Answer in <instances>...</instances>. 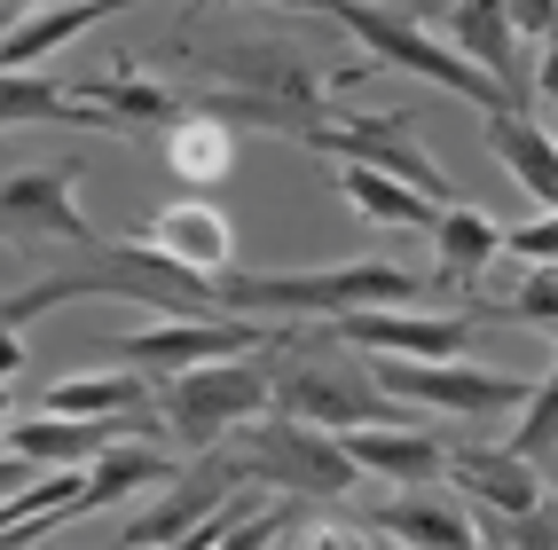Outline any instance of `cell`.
Segmentation results:
<instances>
[{
	"label": "cell",
	"mask_w": 558,
	"mask_h": 550,
	"mask_svg": "<svg viewBox=\"0 0 558 550\" xmlns=\"http://www.w3.org/2000/svg\"><path fill=\"white\" fill-rule=\"evenodd\" d=\"M339 197L369 220V229H425V220H433L425 190H409V181H393L378 166H354V158H339Z\"/></svg>",
	"instance_id": "7402d4cb"
},
{
	"label": "cell",
	"mask_w": 558,
	"mask_h": 550,
	"mask_svg": "<svg viewBox=\"0 0 558 550\" xmlns=\"http://www.w3.org/2000/svg\"><path fill=\"white\" fill-rule=\"evenodd\" d=\"M259 410H268V370L244 362V354L190 362V370H173V378L158 386V417H166V432H173L190 456H213L220 440H229L236 425H252Z\"/></svg>",
	"instance_id": "277c9868"
},
{
	"label": "cell",
	"mask_w": 558,
	"mask_h": 550,
	"mask_svg": "<svg viewBox=\"0 0 558 550\" xmlns=\"http://www.w3.org/2000/svg\"><path fill=\"white\" fill-rule=\"evenodd\" d=\"M80 181L87 166L80 158H48L16 181H0V236H32V244H71L87 252L95 244V220L80 212Z\"/></svg>",
	"instance_id": "9c48e42d"
},
{
	"label": "cell",
	"mask_w": 558,
	"mask_h": 550,
	"mask_svg": "<svg viewBox=\"0 0 558 550\" xmlns=\"http://www.w3.org/2000/svg\"><path fill=\"white\" fill-rule=\"evenodd\" d=\"M291 9H307V16H330L339 32H354V40L378 56V63H393V71H409V80H425V87H449V95H464V102H480V110H519L488 71H472L449 40H433L425 24H409L401 9H378V0H291Z\"/></svg>",
	"instance_id": "7a4b0ae2"
},
{
	"label": "cell",
	"mask_w": 558,
	"mask_h": 550,
	"mask_svg": "<svg viewBox=\"0 0 558 550\" xmlns=\"http://www.w3.org/2000/svg\"><path fill=\"white\" fill-rule=\"evenodd\" d=\"M24 9H32V0H0V32H9V24H16Z\"/></svg>",
	"instance_id": "83f0119b"
},
{
	"label": "cell",
	"mask_w": 558,
	"mask_h": 550,
	"mask_svg": "<svg viewBox=\"0 0 558 550\" xmlns=\"http://www.w3.org/2000/svg\"><path fill=\"white\" fill-rule=\"evenodd\" d=\"M244 480H268L283 496H315V503H347L362 472H354L339 432H323L307 417H283V410H259L252 449H244Z\"/></svg>",
	"instance_id": "8992f818"
},
{
	"label": "cell",
	"mask_w": 558,
	"mask_h": 550,
	"mask_svg": "<svg viewBox=\"0 0 558 550\" xmlns=\"http://www.w3.org/2000/svg\"><path fill=\"white\" fill-rule=\"evenodd\" d=\"M300 142H307V150H330V158H354V166H378V173L409 181V190H425L433 205L457 197L449 173H440L433 150L417 142V126H409V110H347V119H307Z\"/></svg>",
	"instance_id": "ba28073f"
},
{
	"label": "cell",
	"mask_w": 558,
	"mask_h": 550,
	"mask_svg": "<svg viewBox=\"0 0 558 550\" xmlns=\"http://www.w3.org/2000/svg\"><path fill=\"white\" fill-rule=\"evenodd\" d=\"M102 440H119L110 417H63V410H40V417H9L0 425V449H16L24 464H87Z\"/></svg>",
	"instance_id": "e0dca14e"
},
{
	"label": "cell",
	"mask_w": 558,
	"mask_h": 550,
	"mask_svg": "<svg viewBox=\"0 0 558 550\" xmlns=\"http://www.w3.org/2000/svg\"><path fill=\"white\" fill-rule=\"evenodd\" d=\"M142 244H150L158 260L190 268V276L236 268V229H229V212L205 205V197H173V205H158V212H150V229H142Z\"/></svg>",
	"instance_id": "7c38bea8"
},
{
	"label": "cell",
	"mask_w": 558,
	"mask_h": 550,
	"mask_svg": "<svg viewBox=\"0 0 558 550\" xmlns=\"http://www.w3.org/2000/svg\"><path fill=\"white\" fill-rule=\"evenodd\" d=\"M9 417H16V410H9V386H0V425H9Z\"/></svg>",
	"instance_id": "f1b7e54d"
},
{
	"label": "cell",
	"mask_w": 558,
	"mask_h": 550,
	"mask_svg": "<svg viewBox=\"0 0 558 550\" xmlns=\"http://www.w3.org/2000/svg\"><path fill=\"white\" fill-rule=\"evenodd\" d=\"M433 9H449V0H433Z\"/></svg>",
	"instance_id": "f546056e"
},
{
	"label": "cell",
	"mask_w": 558,
	"mask_h": 550,
	"mask_svg": "<svg viewBox=\"0 0 558 550\" xmlns=\"http://www.w3.org/2000/svg\"><path fill=\"white\" fill-rule=\"evenodd\" d=\"M369 378H378V393L401 401V410H433V417H464V425L511 417L519 393H527V378L488 370V362H464V354H440V362H417V354H369Z\"/></svg>",
	"instance_id": "5b68a950"
},
{
	"label": "cell",
	"mask_w": 558,
	"mask_h": 550,
	"mask_svg": "<svg viewBox=\"0 0 558 550\" xmlns=\"http://www.w3.org/2000/svg\"><path fill=\"white\" fill-rule=\"evenodd\" d=\"M425 236H433V252H440L433 291H480V276H488L496 244H504V220H488V212L464 205V197H440L433 220H425Z\"/></svg>",
	"instance_id": "4fadbf2b"
},
{
	"label": "cell",
	"mask_w": 558,
	"mask_h": 550,
	"mask_svg": "<svg viewBox=\"0 0 558 550\" xmlns=\"http://www.w3.org/2000/svg\"><path fill=\"white\" fill-rule=\"evenodd\" d=\"M32 472H40V464H24L16 449H0V496H9V488H24V480H32Z\"/></svg>",
	"instance_id": "4316f807"
},
{
	"label": "cell",
	"mask_w": 558,
	"mask_h": 550,
	"mask_svg": "<svg viewBox=\"0 0 558 550\" xmlns=\"http://www.w3.org/2000/svg\"><path fill=\"white\" fill-rule=\"evenodd\" d=\"M134 0H56V9H24L9 32H0V71H24V63H40L56 48H71L80 32L110 24V16H126Z\"/></svg>",
	"instance_id": "9a60e30c"
},
{
	"label": "cell",
	"mask_w": 558,
	"mask_h": 550,
	"mask_svg": "<svg viewBox=\"0 0 558 550\" xmlns=\"http://www.w3.org/2000/svg\"><path fill=\"white\" fill-rule=\"evenodd\" d=\"M283 370L268 378V410L283 417H307L323 432H347V425H393L401 417V401L378 393V378L362 370L354 354H330L323 346V330L315 339H283Z\"/></svg>",
	"instance_id": "3957f363"
},
{
	"label": "cell",
	"mask_w": 558,
	"mask_h": 550,
	"mask_svg": "<svg viewBox=\"0 0 558 550\" xmlns=\"http://www.w3.org/2000/svg\"><path fill=\"white\" fill-rule=\"evenodd\" d=\"M71 95H80V102H95L110 134H134V126H166V119H173V87L142 80V71H102V80L71 87Z\"/></svg>",
	"instance_id": "603a6c76"
},
{
	"label": "cell",
	"mask_w": 558,
	"mask_h": 550,
	"mask_svg": "<svg viewBox=\"0 0 558 550\" xmlns=\"http://www.w3.org/2000/svg\"><path fill=\"white\" fill-rule=\"evenodd\" d=\"M9 126H95V134H110L95 102H80L71 87L40 80L32 63L24 71H0V134H9Z\"/></svg>",
	"instance_id": "44dd1931"
},
{
	"label": "cell",
	"mask_w": 558,
	"mask_h": 550,
	"mask_svg": "<svg viewBox=\"0 0 558 550\" xmlns=\"http://www.w3.org/2000/svg\"><path fill=\"white\" fill-rule=\"evenodd\" d=\"M347 456L354 472H378V480H401V488H425L440 480V456H449V440H440L433 425H347Z\"/></svg>",
	"instance_id": "5bb4252c"
},
{
	"label": "cell",
	"mask_w": 558,
	"mask_h": 550,
	"mask_svg": "<svg viewBox=\"0 0 558 550\" xmlns=\"http://www.w3.org/2000/svg\"><path fill=\"white\" fill-rule=\"evenodd\" d=\"M236 480H244V464H229V472H197V480H173V472H166V480H158L166 496H158L150 511H134V520H126V542H190V527H197Z\"/></svg>",
	"instance_id": "d6986e66"
},
{
	"label": "cell",
	"mask_w": 558,
	"mask_h": 550,
	"mask_svg": "<svg viewBox=\"0 0 558 550\" xmlns=\"http://www.w3.org/2000/svg\"><path fill=\"white\" fill-rule=\"evenodd\" d=\"M496 260H558V220L543 212V220H527V229H504Z\"/></svg>",
	"instance_id": "484cf974"
},
{
	"label": "cell",
	"mask_w": 558,
	"mask_h": 550,
	"mask_svg": "<svg viewBox=\"0 0 558 550\" xmlns=\"http://www.w3.org/2000/svg\"><path fill=\"white\" fill-rule=\"evenodd\" d=\"M488 150H496V166H504L543 212L558 205V150H550V134H543L535 110H488Z\"/></svg>",
	"instance_id": "ac0fdd59"
},
{
	"label": "cell",
	"mask_w": 558,
	"mask_h": 550,
	"mask_svg": "<svg viewBox=\"0 0 558 550\" xmlns=\"http://www.w3.org/2000/svg\"><path fill=\"white\" fill-rule=\"evenodd\" d=\"M504 449L519 464L550 472V456H558V378H527V393H519V425H511Z\"/></svg>",
	"instance_id": "cb8c5ba5"
},
{
	"label": "cell",
	"mask_w": 558,
	"mask_h": 550,
	"mask_svg": "<svg viewBox=\"0 0 558 550\" xmlns=\"http://www.w3.org/2000/svg\"><path fill=\"white\" fill-rule=\"evenodd\" d=\"M283 9H291V0H283Z\"/></svg>",
	"instance_id": "4dcf8cb0"
},
{
	"label": "cell",
	"mask_w": 558,
	"mask_h": 550,
	"mask_svg": "<svg viewBox=\"0 0 558 550\" xmlns=\"http://www.w3.org/2000/svg\"><path fill=\"white\" fill-rule=\"evenodd\" d=\"M369 535L425 542V550H464V542H480V535H472V511H464L457 496H440V480L401 488L393 503H378V511H369Z\"/></svg>",
	"instance_id": "2e32d148"
},
{
	"label": "cell",
	"mask_w": 558,
	"mask_h": 550,
	"mask_svg": "<svg viewBox=\"0 0 558 550\" xmlns=\"http://www.w3.org/2000/svg\"><path fill=\"white\" fill-rule=\"evenodd\" d=\"M440 480H457V496L480 503L472 535H480V527H504V520H519V511H535V503L550 496V472L519 464L504 440H496V449H488V440H449V456H440Z\"/></svg>",
	"instance_id": "8fae6325"
},
{
	"label": "cell",
	"mask_w": 558,
	"mask_h": 550,
	"mask_svg": "<svg viewBox=\"0 0 558 550\" xmlns=\"http://www.w3.org/2000/svg\"><path fill=\"white\" fill-rule=\"evenodd\" d=\"M166 166L190 181V190H213V181L236 173V126L213 119V110H190V119H166Z\"/></svg>",
	"instance_id": "ffe728a7"
},
{
	"label": "cell",
	"mask_w": 558,
	"mask_h": 550,
	"mask_svg": "<svg viewBox=\"0 0 558 550\" xmlns=\"http://www.w3.org/2000/svg\"><path fill=\"white\" fill-rule=\"evenodd\" d=\"M480 315H496V322H535V330H550L558 322V276H550V260H527V276H519L504 300H488Z\"/></svg>",
	"instance_id": "d4e9b609"
},
{
	"label": "cell",
	"mask_w": 558,
	"mask_h": 550,
	"mask_svg": "<svg viewBox=\"0 0 558 550\" xmlns=\"http://www.w3.org/2000/svg\"><path fill=\"white\" fill-rule=\"evenodd\" d=\"M268 346V322L259 315H158V322H142L126 330V339H102L95 354L110 362H126V370L142 378H173V370H190V362H213V354H259Z\"/></svg>",
	"instance_id": "52a82bcc"
},
{
	"label": "cell",
	"mask_w": 558,
	"mask_h": 550,
	"mask_svg": "<svg viewBox=\"0 0 558 550\" xmlns=\"http://www.w3.org/2000/svg\"><path fill=\"white\" fill-rule=\"evenodd\" d=\"M433 276L401 268V260H339V268H283V276H252V268H220L213 276V307L220 315H347V307H425Z\"/></svg>",
	"instance_id": "6da1fadb"
},
{
	"label": "cell",
	"mask_w": 558,
	"mask_h": 550,
	"mask_svg": "<svg viewBox=\"0 0 558 550\" xmlns=\"http://www.w3.org/2000/svg\"><path fill=\"white\" fill-rule=\"evenodd\" d=\"M323 339L330 346H354V354H472V315H433V307H347V315H323Z\"/></svg>",
	"instance_id": "30bf717a"
}]
</instances>
